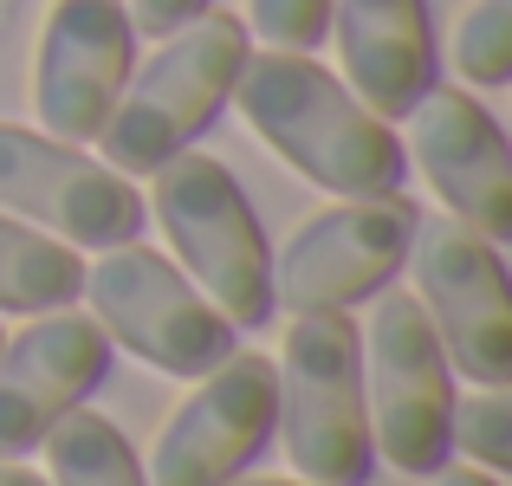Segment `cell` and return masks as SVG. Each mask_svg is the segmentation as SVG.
<instances>
[{"label":"cell","mask_w":512,"mask_h":486,"mask_svg":"<svg viewBox=\"0 0 512 486\" xmlns=\"http://www.w3.org/2000/svg\"><path fill=\"white\" fill-rule=\"evenodd\" d=\"M78 286H85L78 247L52 240L46 227L20 221V214H0V312H59L78 299Z\"/></svg>","instance_id":"obj_15"},{"label":"cell","mask_w":512,"mask_h":486,"mask_svg":"<svg viewBox=\"0 0 512 486\" xmlns=\"http://www.w3.org/2000/svg\"><path fill=\"white\" fill-rule=\"evenodd\" d=\"M0 214L46 227L65 247H124L143 234L150 201L130 175L85 156L78 143H59L46 130L0 124Z\"/></svg>","instance_id":"obj_8"},{"label":"cell","mask_w":512,"mask_h":486,"mask_svg":"<svg viewBox=\"0 0 512 486\" xmlns=\"http://www.w3.org/2000/svg\"><path fill=\"white\" fill-rule=\"evenodd\" d=\"M454 65L467 85L500 91L512 78V0H474L454 26Z\"/></svg>","instance_id":"obj_17"},{"label":"cell","mask_w":512,"mask_h":486,"mask_svg":"<svg viewBox=\"0 0 512 486\" xmlns=\"http://www.w3.org/2000/svg\"><path fill=\"white\" fill-rule=\"evenodd\" d=\"M227 486H318V480H240V474H234Z\"/></svg>","instance_id":"obj_23"},{"label":"cell","mask_w":512,"mask_h":486,"mask_svg":"<svg viewBox=\"0 0 512 486\" xmlns=\"http://www.w3.org/2000/svg\"><path fill=\"white\" fill-rule=\"evenodd\" d=\"M111 376V337L91 312H39L0 337V461H20Z\"/></svg>","instance_id":"obj_12"},{"label":"cell","mask_w":512,"mask_h":486,"mask_svg":"<svg viewBox=\"0 0 512 486\" xmlns=\"http://www.w3.org/2000/svg\"><path fill=\"white\" fill-rule=\"evenodd\" d=\"M253 33L273 52H318L331 33V0H253Z\"/></svg>","instance_id":"obj_19"},{"label":"cell","mask_w":512,"mask_h":486,"mask_svg":"<svg viewBox=\"0 0 512 486\" xmlns=\"http://www.w3.org/2000/svg\"><path fill=\"white\" fill-rule=\"evenodd\" d=\"M0 486H52V480L33 474V467H20V461H0Z\"/></svg>","instance_id":"obj_22"},{"label":"cell","mask_w":512,"mask_h":486,"mask_svg":"<svg viewBox=\"0 0 512 486\" xmlns=\"http://www.w3.org/2000/svg\"><path fill=\"white\" fill-rule=\"evenodd\" d=\"M279 428V370L260 350H234L163 422L150 448V486H227Z\"/></svg>","instance_id":"obj_10"},{"label":"cell","mask_w":512,"mask_h":486,"mask_svg":"<svg viewBox=\"0 0 512 486\" xmlns=\"http://www.w3.org/2000/svg\"><path fill=\"white\" fill-rule=\"evenodd\" d=\"M409 150L454 221L487 234L493 247L512 240V150L474 91L428 85L422 104L409 111Z\"/></svg>","instance_id":"obj_13"},{"label":"cell","mask_w":512,"mask_h":486,"mask_svg":"<svg viewBox=\"0 0 512 486\" xmlns=\"http://www.w3.org/2000/svg\"><path fill=\"white\" fill-rule=\"evenodd\" d=\"M279 370V428L286 454L318 486H363L376 467L370 409H363V337L350 312H292Z\"/></svg>","instance_id":"obj_4"},{"label":"cell","mask_w":512,"mask_h":486,"mask_svg":"<svg viewBox=\"0 0 512 486\" xmlns=\"http://www.w3.org/2000/svg\"><path fill=\"white\" fill-rule=\"evenodd\" d=\"M331 33L344 52L350 98L376 117H409L435 85V26L428 0H331Z\"/></svg>","instance_id":"obj_14"},{"label":"cell","mask_w":512,"mask_h":486,"mask_svg":"<svg viewBox=\"0 0 512 486\" xmlns=\"http://www.w3.org/2000/svg\"><path fill=\"white\" fill-rule=\"evenodd\" d=\"M78 299H91V318L111 344H124L130 357H143L163 376H208L221 357L240 350V331L195 292V279L163 253L137 247H104L98 266H85Z\"/></svg>","instance_id":"obj_5"},{"label":"cell","mask_w":512,"mask_h":486,"mask_svg":"<svg viewBox=\"0 0 512 486\" xmlns=\"http://www.w3.org/2000/svg\"><path fill=\"white\" fill-rule=\"evenodd\" d=\"M363 409H370V441L389 467L428 480L448 467L454 441V370L435 324L409 292L376 299L370 331H363Z\"/></svg>","instance_id":"obj_6"},{"label":"cell","mask_w":512,"mask_h":486,"mask_svg":"<svg viewBox=\"0 0 512 486\" xmlns=\"http://www.w3.org/2000/svg\"><path fill=\"white\" fill-rule=\"evenodd\" d=\"M415 266V305L435 324L448 370H461L480 389L512 383V279L487 234H474L454 214L415 221L409 260Z\"/></svg>","instance_id":"obj_7"},{"label":"cell","mask_w":512,"mask_h":486,"mask_svg":"<svg viewBox=\"0 0 512 486\" xmlns=\"http://www.w3.org/2000/svg\"><path fill=\"white\" fill-rule=\"evenodd\" d=\"M150 208L163 221L175 266L195 279V292L214 305L234 331H260L279 312L273 299V247L260 234L247 188L234 182L221 156L182 150L156 169Z\"/></svg>","instance_id":"obj_3"},{"label":"cell","mask_w":512,"mask_h":486,"mask_svg":"<svg viewBox=\"0 0 512 486\" xmlns=\"http://www.w3.org/2000/svg\"><path fill=\"white\" fill-rule=\"evenodd\" d=\"M448 441H461V454L480 461V474H506L512 467V396L506 389H480V396L454 402Z\"/></svg>","instance_id":"obj_18"},{"label":"cell","mask_w":512,"mask_h":486,"mask_svg":"<svg viewBox=\"0 0 512 486\" xmlns=\"http://www.w3.org/2000/svg\"><path fill=\"white\" fill-rule=\"evenodd\" d=\"M124 7H130V26H137V33L163 39V33H175V26H188L195 13H208L214 0H124Z\"/></svg>","instance_id":"obj_20"},{"label":"cell","mask_w":512,"mask_h":486,"mask_svg":"<svg viewBox=\"0 0 512 486\" xmlns=\"http://www.w3.org/2000/svg\"><path fill=\"white\" fill-rule=\"evenodd\" d=\"M247 65V20L240 13H195L163 33L143 72H130L117 111L104 117L98 150L117 175H156L169 156L195 150V137L227 111L234 78Z\"/></svg>","instance_id":"obj_2"},{"label":"cell","mask_w":512,"mask_h":486,"mask_svg":"<svg viewBox=\"0 0 512 486\" xmlns=\"http://www.w3.org/2000/svg\"><path fill=\"white\" fill-rule=\"evenodd\" d=\"M435 486H500V474H480V467H448V474H435Z\"/></svg>","instance_id":"obj_21"},{"label":"cell","mask_w":512,"mask_h":486,"mask_svg":"<svg viewBox=\"0 0 512 486\" xmlns=\"http://www.w3.org/2000/svg\"><path fill=\"white\" fill-rule=\"evenodd\" d=\"M137 72V26L124 0H59L33 52V111L46 137L98 143Z\"/></svg>","instance_id":"obj_11"},{"label":"cell","mask_w":512,"mask_h":486,"mask_svg":"<svg viewBox=\"0 0 512 486\" xmlns=\"http://www.w3.org/2000/svg\"><path fill=\"white\" fill-rule=\"evenodd\" d=\"M39 448H46V467H52L46 480L52 486H150L137 448L124 441V428L104 422V415L85 409V402H78L72 415H59Z\"/></svg>","instance_id":"obj_16"},{"label":"cell","mask_w":512,"mask_h":486,"mask_svg":"<svg viewBox=\"0 0 512 486\" xmlns=\"http://www.w3.org/2000/svg\"><path fill=\"white\" fill-rule=\"evenodd\" d=\"M415 221L422 214L402 195H357L312 214L273 260V299L286 312H350L376 299L409 260Z\"/></svg>","instance_id":"obj_9"},{"label":"cell","mask_w":512,"mask_h":486,"mask_svg":"<svg viewBox=\"0 0 512 486\" xmlns=\"http://www.w3.org/2000/svg\"><path fill=\"white\" fill-rule=\"evenodd\" d=\"M227 104H240V117L260 130L273 156H286L305 182L344 201L396 195L409 175V150L396 143V130L350 98V85L325 72L312 52H247Z\"/></svg>","instance_id":"obj_1"}]
</instances>
